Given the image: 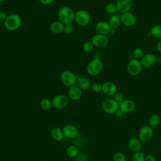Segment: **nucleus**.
I'll use <instances>...</instances> for the list:
<instances>
[{"label":"nucleus","instance_id":"nucleus-1","mask_svg":"<svg viewBox=\"0 0 161 161\" xmlns=\"http://www.w3.org/2000/svg\"><path fill=\"white\" fill-rule=\"evenodd\" d=\"M75 12L70 7L64 6L59 9L57 15L60 21L64 25L72 24L75 19Z\"/></svg>","mask_w":161,"mask_h":161},{"label":"nucleus","instance_id":"nucleus-2","mask_svg":"<svg viewBox=\"0 0 161 161\" xmlns=\"http://www.w3.org/2000/svg\"><path fill=\"white\" fill-rule=\"evenodd\" d=\"M21 23L22 20L20 16L18 14L13 13L8 15L4 25L7 30L13 31L18 30L20 27Z\"/></svg>","mask_w":161,"mask_h":161},{"label":"nucleus","instance_id":"nucleus-3","mask_svg":"<svg viewBox=\"0 0 161 161\" xmlns=\"http://www.w3.org/2000/svg\"><path fill=\"white\" fill-rule=\"evenodd\" d=\"M103 69V64L102 61L98 58H95L91 60L86 67V71L89 75L91 76H96L99 75Z\"/></svg>","mask_w":161,"mask_h":161},{"label":"nucleus","instance_id":"nucleus-4","mask_svg":"<svg viewBox=\"0 0 161 161\" xmlns=\"http://www.w3.org/2000/svg\"><path fill=\"white\" fill-rule=\"evenodd\" d=\"M60 78L62 84L69 87L75 85L77 79L75 74L70 70H65L62 72Z\"/></svg>","mask_w":161,"mask_h":161},{"label":"nucleus","instance_id":"nucleus-5","mask_svg":"<svg viewBox=\"0 0 161 161\" xmlns=\"http://www.w3.org/2000/svg\"><path fill=\"white\" fill-rule=\"evenodd\" d=\"M90 14L86 10L79 9L75 13L74 21L80 26L87 25L90 22Z\"/></svg>","mask_w":161,"mask_h":161},{"label":"nucleus","instance_id":"nucleus-6","mask_svg":"<svg viewBox=\"0 0 161 161\" xmlns=\"http://www.w3.org/2000/svg\"><path fill=\"white\" fill-rule=\"evenodd\" d=\"M102 108L104 111L108 114H115L119 108V104L113 98H109L103 102Z\"/></svg>","mask_w":161,"mask_h":161},{"label":"nucleus","instance_id":"nucleus-7","mask_svg":"<svg viewBox=\"0 0 161 161\" xmlns=\"http://www.w3.org/2000/svg\"><path fill=\"white\" fill-rule=\"evenodd\" d=\"M142 68L143 66L140 62V60L134 58L129 61L126 66L128 73L132 76H135L140 74L142 70Z\"/></svg>","mask_w":161,"mask_h":161},{"label":"nucleus","instance_id":"nucleus-8","mask_svg":"<svg viewBox=\"0 0 161 161\" xmlns=\"http://www.w3.org/2000/svg\"><path fill=\"white\" fill-rule=\"evenodd\" d=\"M52 106L54 108L61 109L65 108L69 104V99L64 94H58L53 97L52 100Z\"/></svg>","mask_w":161,"mask_h":161},{"label":"nucleus","instance_id":"nucleus-9","mask_svg":"<svg viewBox=\"0 0 161 161\" xmlns=\"http://www.w3.org/2000/svg\"><path fill=\"white\" fill-rule=\"evenodd\" d=\"M153 129L149 125H145L141 128L138 133L139 140L142 142H148L153 137Z\"/></svg>","mask_w":161,"mask_h":161},{"label":"nucleus","instance_id":"nucleus-10","mask_svg":"<svg viewBox=\"0 0 161 161\" xmlns=\"http://www.w3.org/2000/svg\"><path fill=\"white\" fill-rule=\"evenodd\" d=\"M91 42L96 47L104 48L108 45L109 43V39L106 35L96 33L92 36L91 38Z\"/></svg>","mask_w":161,"mask_h":161},{"label":"nucleus","instance_id":"nucleus-11","mask_svg":"<svg viewBox=\"0 0 161 161\" xmlns=\"http://www.w3.org/2000/svg\"><path fill=\"white\" fill-rule=\"evenodd\" d=\"M121 24L126 26H133L137 21L136 16L131 12L123 13L121 16Z\"/></svg>","mask_w":161,"mask_h":161},{"label":"nucleus","instance_id":"nucleus-12","mask_svg":"<svg viewBox=\"0 0 161 161\" xmlns=\"http://www.w3.org/2000/svg\"><path fill=\"white\" fill-rule=\"evenodd\" d=\"M111 29L109 23L105 21H99L95 25V30L97 33L101 35H109Z\"/></svg>","mask_w":161,"mask_h":161},{"label":"nucleus","instance_id":"nucleus-13","mask_svg":"<svg viewBox=\"0 0 161 161\" xmlns=\"http://www.w3.org/2000/svg\"><path fill=\"white\" fill-rule=\"evenodd\" d=\"M157 62L156 56L152 53H147L140 60V62L143 67L148 68L153 66Z\"/></svg>","mask_w":161,"mask_h":161},{"label":"nucleus","instance_id":"nucleus-14","mask_svg":"<svg viewBox=\"0 0 161 161\" xmlns=\"http://www.w3.org/2000/svg\"><path fill=\"white\" fill-rule=\"evenodd\" d=\"M132 0H116L118 11L121 14L130 12L132 7Z\"/></svg>","mask_w":161,"mask_h":161},{"label":"nucleus","instance_id":"nucleus-15","mask_svg":"<svg viewBox=\"0 0 161 161\" xmlns=\"http://www.w3.org/2000/svg\"><path fill=\"white\" fill-rule=\"evenodd\" d=\"M62 131L64 136L70 139L76 138L78 136L79 133L77 128L72 125H65L62 129Z\"/></svg>","mask_w":161,"mask_h":161},{"label":"nucleus","instance_id":"nucleus-16","mask_svg":"<svg viewBox=\"0 0 161 161\" xmlns=\"http://www.w3.org/2000/svg\"><path fill=\"white\" fill-rule=\"evenodd\" d=\"M136 104L135 102L131 99H124L119 103V109L125 114L130 113L135 109Z\"/></svg>","mask_w":161,"mask_h":161},{"label":"nucleus","instance_id":"nucleus-17","mask_svg":"<svg viewBox=\"0 0 161 161\" xmlns=\"http://www.w3.org/2000/svg\"><path fill=\"white\" fill-rule=\"evenodd\" d=\"M102 91L106 96H114V94L117 92V87L114 82L106 81L103 84Z\"/></svg>","mask_w":161,"mask_h":161},{"label":"nucleus","instance_id":"nucleus-18","mask_svg":"<svg viewBox=\"0 0 161 161\" xmlns=\"http://www.w3.org/2000/svg\"><path fill=\"white\" fill-rule=\"evenodd\" d=\"M68 96L71 100L77 101L82 96V89L77 85H74L69 87Z\"/></svg>","mask_w":161,"mask_h":161},{"label":"nucleus","instance_id":"nucleus-19","mask_svg":"<svg viewBox=\"0 0 161 161\" xmlns=\"http://www.w3.org/2000/svg\"><path fill=\"white\" fill-rule=\"evenodd\" d=\"M128 147L130 150L132 152H139L141 150L142 145V142L136 138H132L130 139L128 142Z\"/></svg>","mask_w":161,"mask_h":161},{"label":"nucleus","instance_id":"nucleus-20","mask_svg":"<svg viewBox=\"0 0 161 161\" xmlns=\"http://www.w3.org/2000/svg\"><path fill=\"white\" fill-rule=\"evenodd\" d=\"M64 24L62 23L61 21H54L51 23L50 25V29L52 32L55 34H58L64 31Z\"/></svg>","mask_w":161,"mask_h":161},{"label":"nucleus","instance_id":"nucleus-21","mask_svg":"<svg viewBox=\"0 0 161 161\" xmlns=\"http://www.w3.org/2000/svg\"><path fill=\"white\" fill-rule=\"evenodd\" d=\"M108 23L111 28L116 30V29L118 28L121 24V17L116 14H113L110 16Z\"/></svg>","mask_w":161,"mask_h":161},{"label":"nucleus","instance_id":"nucleus-22","mask_svg":"<svg viewBox=\"0 0 161 161\" xmlns=\"http://www.w3.org/2000/svg\"><path fill=\"white\" fill-rule=\"evenodd\" d=\"M76 84L82 90L88 89L91 86V82L89 79L85 77H80L78 78L77 79Z\"/></svg>","mask_w":161,"mask_h":161},{"label":"nucleus","instance_id":"nucleus-23","mask_svg":"<svg viewBox=\"0 0 161 161\" xmlns=\"http://www.w3.org/2000/svg\"><path fill=\"white\" fill-rule=\"evenodd\" d=\"M52 138L57 142H60L64 139V135L63 133L62 130H61L59 128H53L51 130L50 133Z\"/></svg>","mask_w":161,"mask_h":161},{"label":"nucleus","instance_id":"nucleus-24","mask_svg":"<svg viewBox=\"0 0 161 161\" xmlns=\"http://www.w3.org/2000/svg\"><path fill=\"white\" fill-rule=\"evenodd\" d=\"M150 33L153 37L161 40V25H155L152 26L150 30Z\"/></svg>","mask_w":161,"mask_h":161},{"label":"nucleus","instance_id":"nucleus-25","mask_svg":"<svg viewBox=\"0 0 161 161\" xmlns=\"http://www.w3.org/2000/svg\"><path fill=\"white\" fill-rule=\"evenodd\" d=\"M66 153L67 156L70 158H75L79 154L78 148L75 146L70 145L69 147H67L66 150Z\"/></svg>","mask_w":161,"mask_h":161},{"label":"nucleus","instance_id":"nucleus-26","mask_svg":"<svg viewBox=\"0 0 161 161\" xmlns=\"http://www.w3.org/2000/svg\"><path fill=\"white\" fill-rule=\"evenodd\" d=\"M160 122V117L156 114L151 115L148 118V125L151 127L157 126Z\"/></svg>","mask_w":161,"mask_h":161},{"label":"nucleus","instance_id":"nucleus-27","mask_svg":"<svg viewBox=\"0 0 161 161\" xmlns=\"http://www.w3.org/2000/svg\"><path fill=\"white\" fill-rule=\"evenodd\" d=\"M104 9L107 13L110 14L111 15L115 14V13L118 11L116 4V3H109L107 4L105 6Z\"/></svg>","mask_w":161,"mask_h":161},{"label":"nucleus","instance_id":"nucleus-28","mask_svg":"<svg viewBox=\"0 0 161 161\" xmlns=\"http://www.w3.org/2000/svg\"><path fill=\"white\" fill-rule=\"evenodd\" d=\"M40 107L44 110L50 109L53 106L52 101L47 98H44L42 99L40 103Z\"/></svg>","mask_w":161,"mask_h":161},{"label":"nucleus","instance_id":"nucleus-29","mask_svg":"<svg viewBox=\"0 0 161 161\" xmlns=\"http://www.w3.org/2000/svg\"><path fill=\"white\" fill-rule=\"evenodd\" d=\"M144 52L141 48H136L133 52V57L134 59L140 60L144 55Z\"/></svg>","mask_w":161,"mask_h":161},{"label":"nucleus","instance_id":"nucleus-30","mask_svg":"<svg viewBox=\"0 0 161 161\" xmlns=\"http://www.w3.org/2000/svg\"><path fill=\"white\" fill-rule=\"evenodd\" d=\"M145 155L141 151L135 152L132 157L133 161H145Z\"/></svg>","mask_w":161,"mask_h":161},{"label":"nucleus","instance_id":"nucleus-31","mask_svg":"<svg viewBox=\"0 0 161 161\" xmlns=\"http://www.w3.org/2000/svg\"><path fill=\"white\" fill-rule=\"evenodd\" d=\"M94 47V46L93 45L91 41H87V42H84L82 45V50L85 52H91L93 50Z\"/></svg>","mask_w":161,"mask_h":161},{"label":"nucleus","instance_id":"nucleus-32","mask_svg":"<svg viewBox=\"0 0 161 161\" xmlns=\"http://www.w3.org/2000/svg\"><path fill=\"white\" fill-rule=\"evenodd\" d=\"M113 161H126V158L123 153L117 152L113 156Z\"/></svg>","mask_w":161,"mask_h":161},{"label":"nucleus","instance_id":"nucleus-33","mask_svg":"<svg viewBox=\"0 0 161 161\" xmlns=\"http://www.w3.org/2000/svg\"><path fill=\"white\" fill-rule=\"evenodd\" d=\"M113 99L116 101L118 102L119 104L120 103H121L123 100H124V95L122 92H116L114 96H113Z\"/></svg>","mask_w":161,"mask_h":161},{"label":"nucleus","instance_id":"nucleus-34","mask_svg":"<svg viewBox=\"0 0 161 161\" xmlns=\"http://www.w3.org/2000/svg\"><path fill=\"white\" fill-rule=\"evenodd\" d=\"M74 31V27L72 25V24H66L64 25V31L63 32L66 34V35H70Z\"/></svg>","mask_w":161,"mask_h":161},{"label":"nucleus","instance_id":"nucleus-35","mask_svg":"<svg viewBox=\"0 0 161 161\" xmlns=\"http://www.w3.org/2000/svg\"><path fill=\"white\" fill-rule=\"evenodd\" d=\"M102 88H103V84L99 82H96L92 86V89L94 92H99L102 91Z\"/></svg>","mask_w":161,"mask_h":161},{"label":"nucleus","instance_id":"nucleus-36","mask_svg":"<svg viewBox=\"0 0 161 161\" xmlns=\"http://www.w3.org/2000/svg\"><path fill=\"white\" fill-rule=\"evenodd\" d=\"M8 16V14L4 12V11H0V23H4L5 20L6 19V18Z\"/></svg>","mask_w":161,"mask_h":161},{"label":"nucleus","instance_id":"nucleus-37","mask_svg":"<svg viewBox=\"0 0 161 161\" xmlns=\"http://www.w3.org/2000/svg\"><path fill=\"white\" fill-rule=\"evenodd\" d=\"M145 161H156V158L152 155H147L145 156Z\"/></svg>","mask_w":161,"mask_h":161},{"label":"nucleus","instance_id":"nucleus-38","mask_svg":"<svg viewBox=\"0 0 161 161\" xmlns=\"http://www.w3.org/2000/svg\"><path fill=\"white\" fill-rule=\"evenodd\" d=\"M54 0H39L40 3L43 5H48L53 2Z\"/></svg>","mask_w":161,"mask_h":161},{"label":"nucleus","instance_id":"nucleus-39","mask_svg":"<svg viewBox=\"0 0 161 161\" xmlns=\"http://www.w3.org/2000/svg\"><path fill=\"white\" fill-rule=\"evenodd\" d=\"M77 157L80 158V159L76 158L78 161H87V160H86V155H84V154H82V153H81V154H79V153Z\"/></svg>","mask_w":161,"mask_h":161},{"label":"nucleus","instance_id":"nucleus-40","mask_svg":"<svg viewBox=\"0 0 161 161\" xmlns=\"http://www.w3.org/2000/svg\"><path fill=\"white\" fill-rule=\"evenodd\" d=\"M124 114H125V113H124L121 110H120L119 108V109L115 113V115H116V116L118 117V118H121V117H122Z\"/></svg>","mask_w":161,"mask_h":161},{"label":"nucleus","instance_id":"nucleus-41","mask_svg":"<svg viewBox=\"0 0 161 161\" xmlns=\"http://www.w3.org/2000/svg\"><path fill=\"white\" fill-rule=\"evenodd\" d=\"M157 50L159 53H161V40H160L157 44Z\"/></svg>","mask_w":161,"mask_h":161},{"label":"nucleus","instance_id":"nucleus-42","mask_svg":"<svg viewBox=\"0 0 161 161\" xmlns=\"http://www.w3.org/2000/svg\"><path fill=\"white\" fill-rule=\"evenodd\" d=\"M4 0H0V3H1V2H3V1H4Z\"/></svg>","mask_w":161,"mask_h":161},{"label":"nucleus","instance_id":"nucleus-43","mask_svg":"<svg viewBox=\"0 0 161 161\" xmlns=\"http://www.w3.org/2000/svg\"><path fill=\"white\" fill-rule=\"evenodd\" d=\"M158 161H161V160H158Z\"/></svg>","mask_w":161,"mask_h":161}]
</instances>
